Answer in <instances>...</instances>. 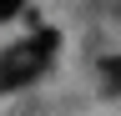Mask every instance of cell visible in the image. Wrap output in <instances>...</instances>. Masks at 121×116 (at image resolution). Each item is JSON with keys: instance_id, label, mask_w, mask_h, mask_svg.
<instances>
[{"instance_id": "4", "label": "cell", "mask_w": 121, "mask_h": 116, "mask_svg": "<svg viewBox=\"0 0 121 116\" xmlns=\"http://www.w3.org/2000/svg\"><path fill=\"white\" fill-rule=\"evenodd\" d=\"M25 5H30V0H0V20H15Z\"/></svg>"}, {"instance_id": "3", "label": "cell", "mask_w": 121, "mask_h": 116, "mask_svg": "<svg viewBox=\"0 0 121 116\" xmlns=\"http://www.w3.org/2000/svg\"><path fill=\"white\" fill-rule=\"evenodd\" d=\"M101 81H106V91H121V56H106V61H101Z\"/></svg>"}, {"instance_id": "2", "label": "cell", "mask_w": 121, "mask_h": 116, "mask_svg": "<svg viewBox=\"0 0 121 116\" xmlns=\"http://www.w3.org/2000/svg\"><path fill=\"white\" fill-rule=\"evenodd\" d=\"M30 51H35L40 61H51V56L60 51V30H51V25H45V30H35V35H30Z\"/></svg>"}, {"instance_id": "1", "label": "cell", "mask_w": 121, "mask_h": 116, "mask_svg": "<svg viewBox=\"0 0 121 116\" xmlns=\"http://www.w3.org/2000/svg\"><path fill=\"white\" fill-rule=\"evenodd\" d=\"M45 66H51V61H40V56L30 51V40H25V46H10L5 56H0V96H5V91H20V86H30Z\"/></svg>"}]
</instances>
